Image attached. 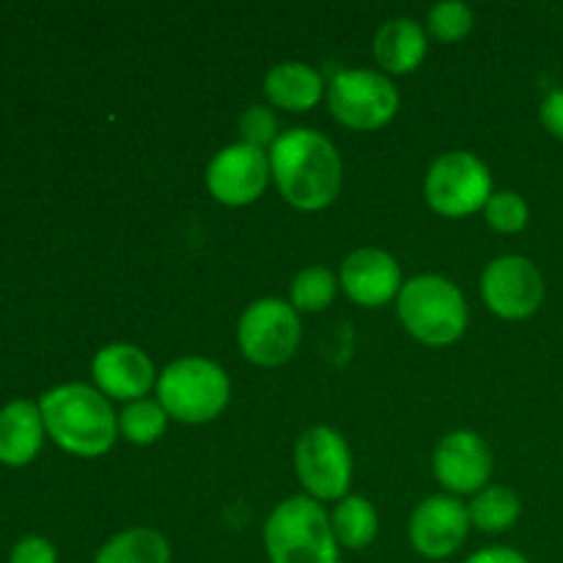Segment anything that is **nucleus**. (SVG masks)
<instances>
[{
  "instance_id": "nucleus-1",
  "label": "nucleus",
  "mask_w": 563,
  "mask_h": 563,
  "mask_svg": "<svg viewBox=\"0 0 563 563\" xmlns=\"http://www.w3.org/2000/svg\"><path fill=\"white\" fill-rule=\"evenodd\" d=\"M273 181L295 209L319 212L339 198L344 181L341 154L322 132L295 126L269 148Z\"/></svg>"
},
{
  "instance_id": "nucleus-2",
  "label": "nucleus",
  "mask_w": 563,
  "mask_h": 563,
  "mask_svg": "<svg viewBox=\"0 0 563 563\" xmlns=\"http://www.w3.org/2000/svg\"><path fill=\"white\" fill-rule=\"evenodd\" d=\"M44 432L75 456H102L113 449L119 418L108 396L82 383L58 385L38 401Z\"/></svg>"
},
{
  "instance_id": "nucleus-3",
  "label": "nucleus",
  "mask_w": 563,
  "mask_h": 563,
  "mask_svg": "<svg viewBox=\"0 0 563 563\" xmlns=\"http://www.w3.org/2000/svg\"><path fill=\"white\" fill-rule=\"evenodd\" d=\"M269 563H341V544L319 500L295 495L273 509L264 526Z\"/></svg>"
},
{
  "instance_id": "nucleus-4",
  "label": "nucleus",
  "mask_w": 563,
  "mask_h": 563,
  "mask_svg": "<svg viewBox=\"0 0 563 563\" xmlns=\"http://www.w3.org/2000/svg\"><path fill=\"white\" fill-rule=\"evenodd\" d=\"M407 333L427 346H449L467 330V302L454 280L443 275H418L396 297Z\"/></svg>"
},
{
  "instance_id": "nucleus-5",
  "label": "nucleus",
  "mask_w": 563,
  "mask_h": 563,
  "mask_svg": "<svg viewBox=\"0 0 563 563\" xmlns=\"http://www.w3.org/2000/svg\"><path fill=\"white\" fill-rule=\"evenodd\" d=\"M231 383L207 357H179L157 377V401L179 423H209L225 410Z\"/></svg>"
},
{
  "instance_id": "nucleus-6",
  "label": "nucleus",
  "mask_w": 563,
  "mask_h": 563,
  "mask_svg": "<svg viewBox=\"0 0 563 563\" xmlns=\"http://www.w3.org/2000/svg\"><path fill=\"white\" fill-rule=\"evenodd\" d=\"M423 196L443 218H467L482 212L493 198V174L476 154L449 152L429 165Z\"/></svg>"
},
{
  "instance_id": "nucleus-7",
  "label": "nucleus",
  "mask_w": 563,
  "mask_h": 563,
  "mask_svg": "<svg viewBox=\"0 0 563 563\" xmlns=\"http://www.w3.org/2000/svg\"><path fill=\"white\" fill-rule=\"evenodd\" d=\"M328 108L346 130L374 132L396 115L399 91L383 71L344 69L330 80Z\"/></svg>"
},
{
  "instance_id": "nucleus-8",
  "label": "nucleus",
  "mask_w": 563,
  "mask_h": 563,
  "mask_svg": "<svg viewBox=\"0 0 563 563\" xmlns=\"http://www.w3.org/2000/svg\"><path fill=\"white\" fill-rule=\"evenodd\" d=\"M300 313L291 308V302L278 297H262L251 302L236 324V344L242 355L264 368L289 361L300 346Z\"/></svg>"
},
{
  "instance_id": "nucleus-9",
  "label": "nucleus",
  "mask_w": 563,
  "mask_h": 563,
  "mask_svg": "<svg viewBox=\"0 0 563 563\" xmlns=\"http://www.w3.org/2000/svg\"><path fill=\"white\" fill-rule=\"evenodd\" d=\"M297 478L313 500H341L350 493L352 451L346 440L330 427H313L297 440Z\"/></svg>"
},
{
  "instance_id": "nucleus-10",
  "label": "nucleus",
  "mask_w": 563,
  "mask_h": 563,
  "mask_svg": "<svg viewBox=\"0 0 563 563\" xmlns=\"http://www.w3.org/2000/svg\"><path fill=\"white\" fill-rule=\"evenodd\" d=\"M482 297L495 317L520 322L542 308L544 278L531 258L498 256L482 273Z\"/></svg>"
},
{
  "instance_id": "nucleus-11",
  "label": "nucleus",
  "mask_w": 563,
  "mask_h": 563,
  "mask_svg": "<svg viewBox=\"0 0 563 563\" xmlns=\"http://www.w3.org/2000/svg\"><path fill=\"white\" fill-rule=\"evenodd\" d=\"M269 181V154L242 141L220 148L207 168L209 196L223 207H247L258 201Z\"/></svg>"
},
{
  "instance_id": "nucleus-12",
  "label": "nucleus",
  "mask_w": 563,
  "mask_h": 563,
  "mask_svg": "<svg viewBox=\"0 0 563 563\" xmlns=\"http://www.w3.org/2000/svg\"><path fill=\"white\" fill-rule=\"evenodd\" d=\"M471 533L467 506L454 495H432L410 517V544L429 561H443L465 544Z\"/></svg>"
},
{
  "instance_id": "nucleus-13",
  "label": "nucleus",
  "mask_w": 563,
  "mask_h": 563,
  "mask_svg": "<svg viewBox=\"0 0 563 563\" xmlns=\"http://www.w3.org/2000/svg\"><path fill=\"white\" fill-rule=\"evenodd\" d=\"M434 476L451 495H478L493 478V451L476 432H451L434 451Z\"/></svg>"
},
{
  "instance_id": "nucleus-14",
  "label": "nucleus",
  "mask_w": 563,
  "mask_h": 563,
  "mask_svg": "<svg viewBox=\"0 0 563 563\" xmlns=\"http://www.w3.org/2000/svg\"><path fill=\"white\" fill-rule=\"evenodd\" d=\"M93 383L102 396L115 401H137L146 399L152 388H157V368L152 357L135 344H108L97 352L91 363Z\"/></svg>"
},
{
  "instance_id": "nucleus-15",
  "label": "nucleus",
  "mask_w": 563,
  "mask_h": 563,
  "mask_svg": "<svg viewBox=\"0 0 563 563\" xmlns=\"http://www.w3.org/2000/svg\"><path fill=\"white\" fill-rule=\"evenodd\" d=\"M339 286L352 302L363 308H383L401 291V269L390 253L361 247L341 264Z\"/></svg>"
},
{
  "instance_id": "nucleus-16",
  "label": "nucleus",
  "mask_w": 563,
  "mask_h": 563,
  "mask_svg": "<svg viewBox=\"0 0 563 563\" xmlns=\"http://www.w3.org/2000/svg\"><path fill=\"white\" fill-rule=\"evenodd\" d=\"M44 440V421L38 405L16 399L0 410V462L22 467L38 454Z\"/></svg>"
},
{
  "instance_id": "nucleus-17",
  "label": "nucleus",
  "mask_w": 563,
  "mask_h": 563,
  "mask_svg": "<svg viewBox=\"0 0 563 563\" xmlns=\"http://www.w3.org/2000/svg\"><path fill=\"white\" fill-rule=\"evenodd\" d=\"M429 36L410 16L388 20L374 36V58L388 75H410L423 64Z\"/></svg>"
},
{
  "instance_id": "nucleus-18",
  "label": "nucleus",
  "mask_w": 563,
  "mask_h": 563,
  "mask_svg": "<svg viewBox=\"0 0 563 563\" xmlns=\"http://www.w3.org/2000/svg\"><path fill=\"white\" fill-rule=\"evenodd\" d=\"M264 93L275 108L289 110V113H306L322 102L324 80L313 66L300 64V60H284L267 71Z\"/></svg>"
},
{
  "instance_id": "nucleus-19",
  "label": "nucleus",
  "mask_w": 563,
  "mask_h": 563,
  "mask_svg": "<svg viewBox=\"0 0 563 563\" xmlns=\"http://www.w3.org/2000/svg\"><path fill=\"white\" fill-rule=\"evenodd\" d=\"M93 563H170V544L154 528H126L102 544Z\"/></svg>"
},
{
  "instance_id": "nucleus-20",
  "label": "nucleus",
  "mask_w": 563,
  "mask_h": 563,
  "mask_svg": "<svg viewBox=\"0 0 563 563\" xmlns=\"http://www.w3.org/2000/svg\"><path fill=\"white\" fill-rule=\"evenodd\" d=\"M330 526H333L335 542L346 550H363L377 539V511L361 495H346L339 500L333 517H330Z\"/></svg>"
},
{
  "instance_id": "nucleus-21",
  "label": "nucleus",
  "mask_w": 563,
  "mask_h": 563,
  "mask_svg": "<svg viewBox=\"0 0 563 563\" xmlns=\"http://www.w3.org/2000/svg\"><path fill=\"white\" fill-rule=\"evenodd\" d=\"M471 526H476L484 533H504L517 526L522 515V504L515 489L509 487H487L473 498L467 506Z\"/></svg>"
},
{
  "instance_id": "nucleus-22",
  "label": "nucleus",
  "mask_w": 563,
  "mask_h": 563,
  "mask_svg": "<svg viewBox=\"0 0 563 563\" xmlns=\"http://www.w3.org/2000/svg\"><path fill=\"white\" fill-rule=\"evenodd\" d=\"M168 412L159 401L137 399L126 405L119 416V434L132 445H152L168 429Z\"/></svg>"
},
{
  "instance_id": "nucleus-23",
  "label": "nucleus",
  "mask_w": 563,
  "mask_h": 563,
  "mask_svg": "<svg viewBox=\"0 0 563 563\" xmlns=\"http://www.w3.org/2000/svg\"><path fill=\"white\" fill-rule=\"evenodd\" d=\"M339 280L328 267H306L291 280V308L297 313H319L333 302Z\"/></svg>"
},
{
  "instance_id": "nucleus-24",
  "label": "nucleus",
  "mask_w": 563,
  "mask_h": 563,
  "mask_svg": "<svg viewBox=\"0 0 563 563\" xmlns=\"http://www.w3.org/2000/svg\"><path fill=\"white\" fill-rule=\"evenodd\" d=\"M429 36L438 38V42L451 44L465 38L473 31V11L467 3L460 0H449V3H438L429 9L427 20Z\"/></svg>"
},
{
  "instance_id": "nucleus-25",
  "label": "nucleus",
  "mask_w": 563,
  "mask_h": 563,
  "mask_svg": "<svg viewBox=\"0 0 563 563\" xmlns=\"http://www.w3.org/2000/svg\"><path fill=\"white\" fill-rule=\"evenodd\" d=\"M484 218L493 225L498 234H520L531 220V209H528L526 198L515 190L493 192V198L484 207Z\"/></svg>"
},
{
  "instance_id": "nucleus-26",
  "label": "nucleus",
  "mask_w": 563,
  "mask_h": 563,
  "mask_svg": "<svg viewBox=\"0 0 563 563\" xmlns=\"http://www.w3.org/2000/svg\"><path fill=\"white\" fill-rule=\"evenodd\" d=\"M240 135L242 143L256 148H273L275 141L280 137L278 132V119H275L273 110L267 104H251L245 113L240 115Z\"/></svg>"
},
{
  "instance_id": "nucleus-27",
  "label": "nucleus",
  "mask_w": 563,
  "mask_h": 563,
  "mask_svg": "<svg viewBox=\"0 0 563 563\" xmlns=\"http://www.w3.org/2000/svg\"><path fill=\"white\" fill-rule=\"evenodd\" d=\"M9 563H58V553L47 539L25 537L14 544Z\"/></svg>"
},
{
  "instance_id": "nucleus-28",
  "label": "nucleus",
  "mask_w": 563,
  "mask_h": 563,
  "mask_svg": "<svg viewBox=\"0 0 563 563\" xmlns=\"http://www.w3.org/2000/svg\"><path fill=\"white\" fill-rule=\"evenodd\" d=\"M539 119H542L544 130L553 137L563 141V88H555L544 97L542 108H539Z\"/></svg>"
},
{
  "instance_id": "nucleus-29",
  "label": "nucleus",
  "mask_w": 563,
  "mask_h": 563,
  "mask_svg": "<svg viewBox=\"0 0 563 563\" xmlns=\"http://www.w3.org/2000/svg\"><path fill=\"white\" fill-rule=\"evenodd\" d=\"M465 563H531L515 548H487L473 553Z\"/></svg>"
}]
</instances>
